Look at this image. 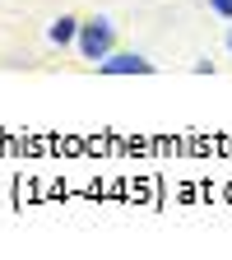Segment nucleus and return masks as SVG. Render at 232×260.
I'll return each mask as SVG.
<instances>
[{"mask_svg":"<svg viewBox=\"0 0 232 260\" xmlns=\"http://www.w3.org/2000/svg\"><path fill=\"white\" fill-rule=\"evenodd\" d=\"M79 51H84V60H103L112 51V19H88V23H79Z\"/></svg>","mask_w":232,"mask_h":260,"instance_id":"nucleus-1","label":"nucleus"},{"mask_svg":"<svg viewBox=\"0 0 232 260\" xmlns=\"http://www.w3.org/2000/svg\"><path fill=\"white\" fill-rule=\"evenodd\" d=\"M103 75H153V60L135 56V51H116V56H103L97 60Z\"/></svg>","mask_w":232,"mask_h":260,"instance_id":"nucleus-2","label":"nucleus"},{"mask_svg":"<svg viewBox=\"0 0 232 260\" xmlns=\"http://www.w3.org/2000/svg\"><path fill=\"white\" fill-rule=\"evenodd\" d=\"M47 38L56 42V47H65V42H75L79 38V19H70V14H60L51 28H47Z\"/></svg>","mask_w":232,"mask_h":260,"instance_id":"nucleus-3","label":"nucleus"},{"mask_svg":"<svg viewBox=\"0 0 232 260\" xmlns=\"http://www.w3.org/2000/svg\"><path fill=\"white\" fill-rule=\"evenodd\" d=\"M209 5H214V10H218L223 19H232V0H209Z\"/></svg>","mask_w":232,"mask_h":260,"instance_id":"nucleus-4","label":"nucleus"},{"mask_svg":"<svg viewBox=\"0 0 232 260\" xmlns=\"http://www.w3.org/2000/svg\"><path fill=\"white\" fill-rule=\"evenodd\" d=\"M227 51H232V28H227Z\"/></svg>","mask_w":232,"mask_h":260,"instance_id":"nucleus-5","label":"nucleus"}]
</instances>
